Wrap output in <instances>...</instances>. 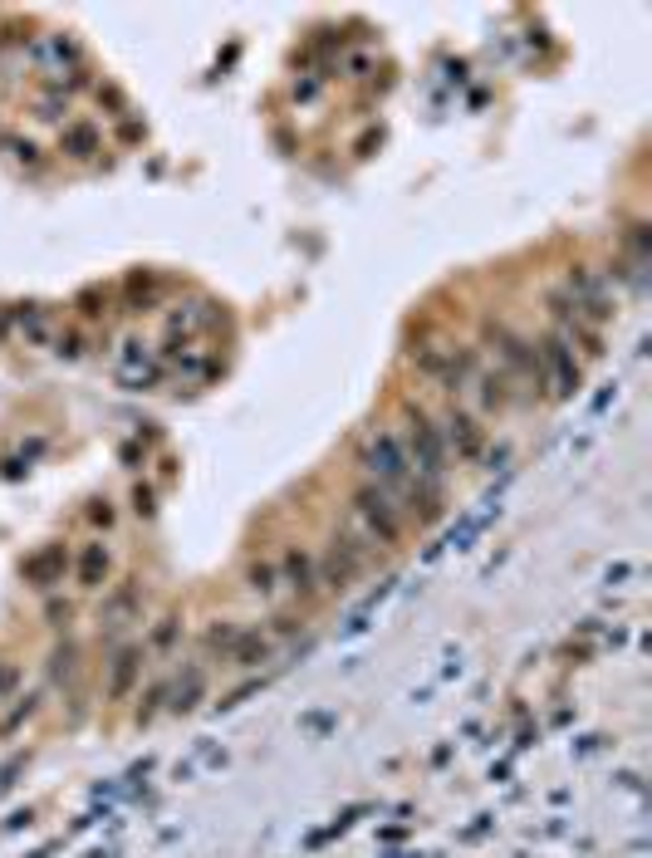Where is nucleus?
<instances>
[{
	"instance_id": "27",
	"label": "nucleus",
	"mask_w": 652,
	"mask_h": 858,
	"mask_svg": "<svg viewBox=\"0 0 652 858\" xmlns=\"http://www.w3.org/2000/svg\"><path fill=\"white\" fill-rule=\"evenodd\" d=\"M50 348H54L60 358H84V334H79V329H60Z\"/></svg>"
},
{
	"instance_id": "2",
	"label": "nucleus",
	"mask_w": 652,
	"mask_h": 858,
	"mask_svg": "<svg viewBox=\"0 0 652 858\" xmlns=\"http://www.w3.org/2000/svg\"><path fill=\"white\" fill-rule=\"evenodd\" d=\"M397 442H403L407 462H413V481L427 491H446V476H452V456L442 446L432 413L417 403H403V427H397Z\"/></svg>"
},
{
	"instance_id": "25",
	"label": "nucleus",
	"mask_w": 652,
	"mask_h": 858,
	"mask_svg": "<svg viewBox=\"0 0 652 858\" xmlns=\"http://www.w3.org/2000/svg\"><path fill=\"white\" fill-rule=\"evenodd\" d=\"M123 295H128V305L133 309H152L158 305V295H162V280L158 275H128V285H123Z\"/></svg>"
},
{
	"instance_id": "24",
	"label": "nucleus",
	"mask_w": 652,
	"mask_h": 858,
	"mask_svg": "<svg viewBox=\"0 0 652 858\" xmlns=\"http://www.w3.org/2000/svg\"><path fill=\"white\" fill-rule=\"evenodd\" d=\"M168 697H172V677H158L148 691H143V701H138V711H133V721L138 726H152V721L168 711Z\"/></svg>"
},
{
	"instance_id": "8",
	"label": "nucleus",
	"mask_w": 652,
	"mask_h": 858,
	"mask_svg": "<svg viewBox=\"0 0 652 858\" xmlns=\"http://www.w3.org/2000/svg\"><path fill=\"white\" fill-rule=\"evenodd\" d=\"M534 344H540L544 397H554V403H569V397L583 388V358H579V348H574L569 339L559 334V329H550V334L534 339Z\"/></svg>"
},
{
	"instance_id": "19",
	"label": "nucleus",
	"mask_w": 652,
	"mask_h": 858,
	"mask_svg": "<svg viewBox=\"0 0 652 858\" xmlns=\"http://www.w3.org/2000/svg\"><path fill=\"white\" fill-rule=\"evenodd\" d=\"M246 593L260 603H275L280 593H285V584H280V564L270 560V554H260V560H250L246 569Z\"/></svg>"
},
{
	"instance_id": "21",
	"label": "nucleus",
	"mask_w": 652,
	"mask_h": 858,
	"mask_svg": "<svg viewBox=\"0 0 652 858\" xmlns=\"http://www.w3.org/2000/svg\"><path fill=\"white\" fill-rule=\"evenodd\" d=\"M182 642V613L177 609H168L158 623L148 628V642H143V652L148 658H172V648Z\"/></svg>"
},
{
	"instance_id": "10",
	"label": "nucleus",
	"mask_w": 652,
	"mask_h": 858,
	"mask_svg": "<svg viewBox=\"0 0 652 858\" xmlns=\"http://www.w3.org/2000/svg\"><path fill=\"white\" fill-rule=\"evenodd\" d=\"M462 397H466L462 407H466V413H476L481 422H491V417H505L510 407H520V397H515V388L505 383V373H501V368H491L485 358L471 368V378H466Z\"/></svg>"
},
{
	"instance_id": "18",
	"label": "nucleus",
	"mask_w": 652,
	"mask_h": 858,
	"mask_svg": "<svg viewBox=\"0 0 652 858\" xmlns=\"http://www.w3.org/2000/svg\"><path fill=\"white\" fill-rule=\"evenodd\" d=\"M60 148L70 152L74 162H94L103 152V133L94 128L89 119H74V123H64V128H60Z\"/></svg>"
},
{
	"instance_id": "26",
	"label": "nucleus",
	"mask_w": 652,
	"mask_h": 858,
	"mask_svg": "<svg viewBox=\"0 0 652 858\" xmlns=\"http://www.w3.org/2000/svg\"><path fill=\"white\" fill-rule=\"evenodd\" d=\"M241 633H246V628H241V623H211V628H207V652H211V658H221V662H226V658H231V648H236V638H241Z\"/></svg>"
},
{
	"instance_id": "7",
	"label": "nucleus",
	"mask_w": 652,
	"mask_h": 858,
	"mask_svg": "<svg viewBox=\"0 0 652 858\" xmlns=\"http://www.w3.org/2000/svg\"><path fill=\"white\" fill-rule=\"evenodd\" d=\"M432 422H436V432H442V446H446V456H452V466H476L491 452V427L476 413H466L462 403H446Z\"/></svg>"
},
{
	"instance_id": "4",
	"label": "nucleus",
	"mask_w": 652,
	"mask_h": 858,
	"mask_svg": "<svg viewBox=\"0 0 652 858\" xmlns=\"http://www.w3.org/2000/svg\"><path fill=\"white\" fill-rule=\"evenodd\" d=\"M358 481H373L378 491L397 495V505L413 495V462H407L403 442H397L393 427H373V432L358 442Z\"/></svg>"
},
{
	"instance_id": "6",
	"label": "nucleus",
	"mask_w": 652,
	"mask_h": 858,
	"mask_svg": "<svg viewBox=\"0 0 652 858\" xmlns=\"http://www.w3.org/2000/svg\"><path fill=\"white\" fill-rule=\"evenodd\" d=\"M413 364L417 373L427 378L432 388H442V393H452V403L462 397L466 378H471V368L481 364V348H466V344H417L413 348Z\"/></svg>"
},
{
	"instance_id": "3",
	"label": "nucleus",
	"mask_w": 652,
	"mask_h": 858,
	"mask_svg": "<svg viewBox=\"0 0 652 858\" xmlns=\"http://www.w3.org/2000/svg\"><path fill=\"white\" fill-rule=\"evenodd\" d=\"M348 530L364 535L373 550H393L407 535V511L397 505V495L378 491L373 481H358L348 491Z\"/></svg>"
},
{
	"instance_id": "22",
	"label": "nucleus",
	"mask_w": 652,
	"mask_h": 858,
	"mask_svg": "<svg viewBox=\"0 0 652 858\" xmlns=\"http://www.w3.org/2000/svg\"><path fill=\"white\" fill-rule=\"evenodd\" d=\"M74 677H79V642L64 633V638L54 642V652H50V682H54V687H70Z\"/></svg>"
},
{
	"instance_id": "31",
	"label": "nucleus",
	"mask_w": 652,
	"mask_h": 858,
	"mask_svg": "<svg viewBox=\"0 0 652 858\" xmlns=\"http://www.w3.org/2000/svg\"><path fill=\"white\" fill-rule=\"evenodd\" d=\"M11 691H15V667H11V662H5V667H0V701L11 697Z\"/></svg>"
},
{
	"instance_id": "12",
	"label": "nucleus",
	"mask_w": 652,
	"mask_h": 858,
	"mask_svg": "<svg viewBox=\"0 0 652 858\" xmlns=\"http://www.w3.org/2000/svg\"><path fill=\"white\" fill-rule=\"evenodd\" d=\"M138 613H143V584L138 579L113 584L109 599H103V609H99V633L103 638H119L128 623H138Z\"/></svg>"
},
{
	"instance_id": "17",
	"label": "nucleus",
	"mask_w": 652,
	"mask_h": 858,
	"mask_svg": "<svg viewBox=\"0 0 652 858\" xmlns=\"http://www.w3.org/2000/svg\"><path fill=\"white\" fill-rule=\"evenodd\" d=\"M275 658V638H270L266 628H246L236 638V648H231V667H241V672H256V667H266V662Z\"/></svg>"
},
{
	"instance_id": "29",
	"label": "nucleus",
	"mask_w": 652,
	"mask_h": 858,
	"mask_svg": "<svg viewBox=\"0 0 652 858\" xmlns=\"http://www.w3.org/2000/svg\"><path fill=\"white\" fill-rule=\"evenodd\" d=\"M45 618H50L54 628H64V623L74 618V603H70V599H60V593H50V599H45Z\"/></svg>"
},
{
	"instance_id": "9",
	"label": "nucleus",
	"mask_w": 652,
	"mask_h": 858,
	"mask_svg": "<svg viewBox=\"0 0 652 858\" xmlns=\"http://www.w3.org/2000/svg\"><path fill=\"white\" fill-rule=\"evenodd\" d=\"M559 290L569 295V305L579 309L583 324H593V329H603L613 315H618V295H613V285L603 280V270H593V266H569L564 280H559Z\"/></svg>"
},
{
	"instance_id": "13",
	"label": "nucleus",
	"mask_w": 652,
	"mask_h": 858,
	"mask_svg": "<svg viewBox=\"0 0 652 858\" xmlns=\"http://www.w3.org/2000/svg\"><path fill=\"white\" fill-rule=\"evenodd\" d=\"M275 564H280V584H285L290 599H299V603L319 599V569H315V554H309L305 544H290Z\"/></svg>"
},
{
	"instance_id": "15",
	"label": "nucleus",
	"mask_w": 652,
	"mask_h": 858,
	"mask_svg": "<svg viewBox=\"0 0 652 858\" xmlns=\"http://www.w3.org/2000/svg\"><path fill=\"white\" fill-rule=\"evenodd\" d=\"M74 579H79L84 593H99L103 584L113 579V544L109 540H89L74 560Z\"/></svg>"
},
{
	"instance_id": "20",
	"label": "nucleus",
	"mask_w": 652,
	"mask_h": 858,
	"mask_svg": "<svg viewBox=\"0 0 652 858\" xmlns=\"http://www.w3.org/2000/svg\"><path fill=\"white\" fill-rule=\"evenodd\" d=\"M64 564H70V554H64L60 544H50V550H40L35 560H25V579H30L35 589H54V584L64 579Z\"/></svg>"
},
{
	"instance_id": "5",
	"label": "nucleus",
	"mask_w": 652,
	"mask_h": 858,
	"mask_svg": "<svg viewBox=\"0 0 652 858\" xmlns=\"http://www.w3.org/2000/svg\"><path fill=\"white\" fill-rule=\"evenodd\" d=\"M368 554H373V544H368L364 535H354L348 525L334 530V540L324 544V554H315L319 593H348L358 584V574L368 569Z\"/></svg>"
},
{
	"instance_id": "23",
	"label": "nucleus",
	"mask_w": 652,
	"mask_h": 858,
	"mask_svg": "<svg viewBox=\"0 0 652 858\" xmlns=\"http://www.w3.org/2000/svg\"><path fill=\"white\" fill-rule=\"evenodd\" d=\"M40 60H45V70H50V74H60V64H79L84 54H79V45H74L70 35H45V40H40Z\"/></svg>"
},
{
	"instance_id": "14",
	"label": "nucleus",
	"mask_w": 652,
	"mask_h": 858,
	"mask_svg": "<svg viewBox=\"0 0 652 858\" xmlns=\"http://www.w3.org/2000/svg\"><path fill=\"white\" fill-rule=\"evenodd\" d=\"M5 319H11V329L30 348H50L54 334H60V324H54V309H45V305H15V309H5Z\"/></svg>"
},
{
	"instance_id": "1",
	"label": "nucleus",
	"mask_w": 652,
	"mask_h": 858,
	"mask_svg": "<svg viewBox=\"0 0 652 858\" xmlns=\"http://www.w3.org/2000/svg\"><path fill=\"white\" fill-rule=\"evenodd\" d=\"M481 344L491 348V368H501L505 383L515 388L520 403H534L544 397V378H540V344L530 334H520L505 319H485L481 324Z\"/></svg>"
},
{
	"instance_id": "30",
	"label": "nucleus",
	"mask_w": 652,
	"mask_h": 858,
	"mask_svg": "<svg viewBox=\"0 0 652 858\" xmlns=\"http://www.w3.org/2000/svg\"><path fill=\"white\" fill-rule=\"evenodd\" d=\"M113 520H119V511H113L109 501H94V505H89V525H99V530H113Z\"/></svg>"
},
{
	"instance_id": "11",
	"label": "nucleus",
	"mask_w": 652,
	"mask_h": 858,
	"mask_svg": "<svg viewBox=\"0 0 652 858\" xmlns=\"http://www.w3.org/2000/svg\"><path fill=\"white\" fill-rule=\"evenodd\" d=\"M109 677H103V697L113 701V707H123V701L138 697L143 687V667H148V652H143V642H119V648L109 652Z\"/></svg>"
},
{
	"instance_id": "28",
	"label": "nucleus",
	"mask_w": 652,
	"mask_h": 858,
	"mask_svg": "<svg viewBox=\"0 0 652 858\" xmlns=\"http://www.w3.org/2000/svg\"><path fill=\"white\" fill-rule=\"evenodd\" d=\"M15 701H21V707H15V711H11V716L0 721V736H11V731H15V726H25V721H30V716H35V707H40V697H15Z\"/></svg>"
},
{
	"instance_id": "16",
	"label": "nucleus",
	"mask_w": 652,
	"mask_h": 858,
	"mask_svg": "<svg viewBox=\"0 0 652 858\" xmlns=\"http://www.w3.org/2000/svg\"><path fill=\"white\" fill-rule=\"evenodd\" d=\"M207 687H211L207 662H187V667H182V677L172 682L168 711H172V716H192V711H197L201 701H207Z\"/></svg>"
}]
</instances>
